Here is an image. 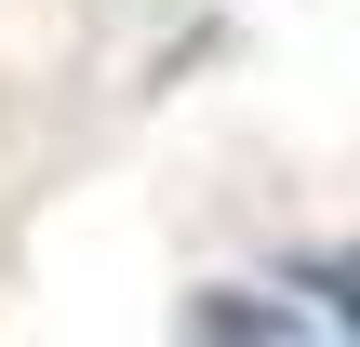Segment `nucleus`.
<instances>
[{"mask_svg":"<svg viewBox=\"0 0 360 347\" xmlns=\"http://www.w3.org/2000/svg\"><path fill=\"white\" fill-rule=\"evenodd\" d=\"M174 321H187V334H227V347H281V334H307V308H267V294H240V281L187 294Z\"/></svg>","mask_w":360,"mask_h":347,"instance_id":"nucleus-1","label":"nucleus"},{"mask_svg":"<svg viewBox=\"0 0 360 347\" xmlns=\"http://www.w3.org/2000/svg\"><path fill=\"white\" fill-rule=\"evenodd\" d=\"M294 294H307V321L360 334V241H347V254H307V267H294Z\"/></svg>","mask_w":360,"mask_h":347,"instance_id":"nucleus-2","label":"nucleus"}]
</instances>
